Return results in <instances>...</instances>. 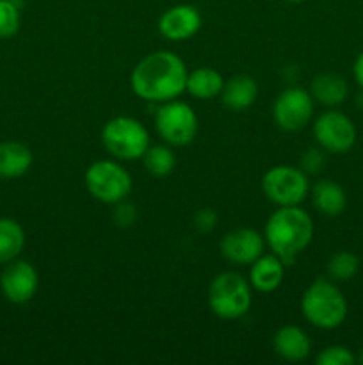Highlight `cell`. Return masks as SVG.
<instances>
[{
  "mask_svg": "<svg viewBox=\"0 0 363 365\" xmlns=\"http://www.w3.org/2000/svg\"><path fill=\"white\" fill-rule=\"evenodd\" d=\"M317 365H354L356 356L345 346H327L317 355Z\"/></svg>",
  "mask_w": 363,
  "mask_h": 365,
  "instance_id": "25",
  "label": "cell"
},
{
  "mask_svg": "<svg viewBox=\"0 0 363 365\" xmlns=\"http://www.w3.org/2000/svg\"><path fill=\"white\" fill-rule=\"evenodd\" d=\"M287 2H290V4H299V2H302V0H287Z\"/></svg>",
  "mask_w": 363,
  "mask_h": 365,
  "instance_id": "31",
  "label": "cell"
},
{
  "mask_svg": "<svg viewBox=\"0 0 363 365\" xmlns=\"http://www.w3.org/2000/svg\"><path fill=\"white\" fill-rule=\"evenodd\" d=\"M258 96V84L251 75H233L224 82V88L221 91V100L231 110H246L255 103Z\"/></svg>",
  "mask_w": 363,
  "mask_h": 365,
  "instance_id": "16",
  "label": "cell"
},
{
  "mask_svg": "<svg viewBox=\"0 0 363 365\" xmlns=\"http://www.w3.org/2000/svg\"><path fill=\"white\" fill-rule=\"evenodd\" d=\"M221 255L231 264L237 266H249L255 262L260 255H263L265 248V237L251 228H237L224 235L219 245Z\"/></svg>",
  "mask_w": 363,
  "mask_h": 365,
  "instance_id": "12",
  "label": "cell"
},
{
  "mask_svg": "<svg viewBox=\"0 0 363 365\" xmlns=\"http://www.w3.org/2000/svg\"><path fill=\"white\" fill-rule=\"evenodd\" d=\"M142 164H144L146 171L153 177H167L173 173L174 166H177V157H174L173 150L166 145H155L148 146L144 155L141 157Z\"/></svg>",
  "mask_w": 363,
  "mask_h": 365,
  "instance_id": "22",
  "label": "cell"
},
{
  "mask_svg": "<svg viewBox=\"0 0 363 365\" xmlns=\"http://www.w3.org/2000/svg\"><path fill=\"white\" fill-rule=\"evenodd\" d=\"M20 29V7L13 0H0V39H9Z\"/></svg>",
  "mask_w": 363,
  "mask_h": 365,
  "instance_id": "24",
  "label": "cell"
},
{
  "mask_svg": "<svg viewBox=\"0 0 363 365\" xmlns=\"http://www.w3.org/2000/svg\"><path fill=\"white\" fill-rule=\"evenodd\" d=\"M322 163H324V155L320 150L317 148L306 150L305 155H302L301 159L302 171H305V173H317V171L322 168Z\"/></svg>",
  "mask_w": 363,
  "mask_h": 365,
  "instance_id": "27",
  "label": "cell"
},
{
  "mask_svg": "<svg viewBox=\"0 0 363 365\" xmlns=\"http://www.w3.org/2000/svg\"><path fill=\"white\" fill-rule=\"evenodd\" d=\"M25 248V232L18 221L0 217V264H9L18 259Z\"/></svg>",
  "mask_w": 363,
  "mask_h": 365,
  "instance_id": "21",
  "label": "cell"
},
{
  "mask_svg": "<svg viewBox=\"0 0 363 365\" xmlns=\"http://www.w3.org/2000/svg\"><path fill=\"white\" fill-rule=\"evenodd\" d=\"M32 166V152L23 143H0V178H18Z\"/></svg>",
  "mask_w": 363,
  "mask_h": 365,
  "instance_id": "17",
  "label": "cell"
},
{
  "mask_svg": "<svg viewBox=\"0 0 363 365\" xmlns=\"http://www.w3.org/2000/svg\"><path fill=\"white\" fill-rule=\"evenodd\" d=\"M313 207L324 216H340L347 205L345 191L340 184L333 180H320L312 189Z\"/></svg>",
  "mask_w": 363,
  "mask_h": 365,
  "instance_id": "18",
  "label": "cell"
},
{
  "mask_svg": "<svg viewBox=\"0 0 363 365\" xmlns=\"http://www.w3.org/2000/svg\"><path fill=\"white\" fill-rule=\"evenodd\" d=\"M310 95L319 103L327 107L340 106L349 95V86L342 75L320 73L317 75L310 86Z\"/></svg>",
  "mask_w": 363,
  "mask_h": 365,
  "instance_id": "19",
  "label": "cell"
},
{
  "mask_svg": "<svg viewBox=\"0 0 363 365\" xmlns=\"http://www.w3.org/2000/svg\"><path fill=\"white\" fill-rule=\"evenodd\" d=\"M359 269V260L351 252H337L327 262V274L335 282H349L356 277Z\"/></svg>",
  "mask_w": 363,
  "mask_h": 365,
  "instance_id": "23",
  "label": "cell"
},
{
  "mask_svg": "<svg viewBox=\"0 0 363 365\" xmlns=\"http://www.w3.org/2000/svg\"><path fill=\"white\" fill-rule=\"evenodd\" d=\"M312 342L308 335L298 327H283L274 335V351L287 362H301L310 355Z\"/></svg>",
  "mask_w": 363,
  "mask_h": 365,
  "instance_id": "15",
  "label": "cell"
},
{
  "mask_svg": "<svg viewBox=\"0 0 363 365\" xmlns=\"http://www.w3.org/2000/svg\"><path fill=\"white\" fill-rule=\"evenodd\" d=\"M263 237L274 255L283 262H290L312 242L313 221L310 214L298 205L280 207L267 221Z\"/></svg>",
  "mask_w": 363,
  "mask_h": 365,
  "instance_id": "2",
  "label": "cell"
},
{
  "mask_svg": "<svg viewBox=\"0 0 363 365\" xmlns=\"http://www.w3.org/2000/svg\"><path fill=\"white\" fill-rule=\"evenodd\" d=\"M135 217H137V212H135V207L132 203H127L125 200L117 203V209L114 212V221H116L117 227H130L135 221Z\"/></svg>",
  "mask_w": 363,
  "mask_h": 365,
  "instance_id": "26",
  "label": "cell"
},
{
  "mask_svg": "<svg viewBox=\"0 0 363 365\" xmlns=\"http://www.w3.org/2000/svg\"><path fill=\"white\" fill-rule=\"evenodd\" d=\"M102 143L110 155L121 160L141 159L149 146V134L135 118L117 116L105 123Z\"/></svg>",
  "mask_w": 363,
  "mask_h": 365,
  "instance_id": "5",
  "label": "cell"
},
{
  "mask_svg": "<svg viewBox=\"0 0 363 365\" xmlns=\"http://www.w3.org/2000/svg\"><path fill=\"white\" fill-rule=\"evenodd\" d=\"M313 135L322 150L330 153H347L356 145L354 123L340 110H327L313 123Z\"/></svg>",
  "mask_w": 363,
  "mask_h": 365,
  "instance_id": "9",
  "label": "cell"
},
{
  "mask_svg": "<svg viewBox=\"0 0 363 365\" xmlns=\"http://www.w3.org/2000/svg\"><path fill=\"white\" fill-rule=\"evenodd\" d=\"M358 362L363 365V349H362V351H359V356H358Z\"/></svg>",
  "mask_w": 363,
  "mask_h": 365,
  "instance_id": "30",
  "label": "cell"
},
{
  "mask_svg": "<svg viewBox=\"0 0 363 365\" xmlns=\"http://www.w3.org/2000/svg\"><path fill=\"white\" fill-rule=\"evenodd\" d=\"M38 271L27 260L14 259L0 274V289H2L4 298L14 305H23L31 302L38 292Z\"/></svg>",
  "mask_w": 363,
  "mask_h": 365,
  "instance_id": "11",
  "label": "cell"
},
{
  "mask_svg": "<svg viewBox=\"0 0 363 365\" xmlns=\"http://www.w3.org/2000/svg\"><path fill=\"white\" fill-rule=\"evenodd\" d=\"M224 88V78L214 68H198L187 75V86L185 91L198 100H212L221 96Z\"/></svg>",
  "mask_w": 363,
  "mask_h": 365,
  "instance_id": "20",
  "label": "cell"
},
{
  "mask_svg": "<svg viewBox=\"0 0 363 365\" xmlns=\"http://www.w3.org/2000/svg\"><path fill=\"white\" fill-rule=\"evenodd\" d=\"M155 127L167 145L185 146L198 134V116L189 103L169 100L157 110Z\"/></svg>",
  "mask_w": 363,
  "mask_h": 365,
  "instance_id": "7",
  "label": "cell"
},
{
  "mask_svg": "<svg viewBox=\"0 0 363 365\" xmlns=\"http://www.w3.org/2000/svg\"><path fill=\"white\" fill-rule=\"evenodd\" d=\"M251 284L238 273L217 274L209 289V305L221 319H238L251 309Z\"/></svg>",
  "mask_w": 363,
  "mask_h": 365,
  "instance_id": "4",
  "label": "cell"
},
{
  "mask_svg": "<svg viewBox=\"0 0 363 365\" xmlns=\"http://www.w3.org/2000/svg\"><path fill=\"white\" fill-rule=\"evenodd\" d=\"M187 68L173 52L159 50L135 64L132 71V91L148 102L177 100L187 86Z\"/></svg>",
  "mask_w": 363,
  "mask_h": 365,
  "instance_id": "1",
  "label": "cell"
},
{
  "mask_svg": "<svg viewBox=\"0 0 363 365\" xmlns=\"http://www.w3.org/2000/svg\"><path fill=\"white\" fill-rule=\"evenodd\" d=\"M89 195L102 203H120L132 191V177L114 160H96L85 171Z\"/></svg>",
  "mask_w": 363,
  "mask_h": 365,
  "instance_id": "6",
  "label": "cell"
},
{
  "mask_svg": "<svg viewBox=\"0 0 363 365\" xmlns=\"http://www.w3.org/2000/svg\"><path fill=\"white\" fill-rule=\"evenodd\" d=\"M308 177L292 166H274L262 177V191L280 207L299 205L308 195Z\"/></svg>",
  "mask_w": 363,
  "mask_h": 365,
  "instance_id": "8",
  "label": "cell"
},
{
  "mask_svg": "<svg viewBox=\"0 0 363 365\" xmlns=\"http://www.w3.org/2000/svg\"><path fill=\"white\" fill-rule=\"evenodd\" d=\"M285 277V262L278 255H260L249 269V284L260 292H273Z\"/></svg>",
  "mask_w": 363,
  "mask_h": 365,
  "instance_id": "14",
  "label": "cell"
},
{
  "mask_svg": "<svg viewBox=\"0 0 363 365\" xmlns=\"http://www.w3.org/2000/svg\"><path fill=\"white\" fill-rule=\"evenodd\" d=\"M352 75H354V81L358 82L359 88H363V52L356 57L354 66H352Z\"/></svg>",
  "mask_w": 363,
  "mask_h": 365,
  "instance_id": "29",
  "label": "cell"
},
{
  "mask_svg": "<svg viewBox=\"0 0 363 365\" xmlns=\"http://www.w3.org/2000/svg\"><path fill=\"white\" fill-rule=\"evenodd\" d=\"M194 223H196V227H198L201 232L212 230V228L216 227V223H217L216 212H214L212 209H201L198 214H196Z\"/></svg>",
  "mask_w": 363,
  "mask_h": 365,
  "instance_id": "28",
  "label": "cell"
},
{
  "mask_svg": "<svg viewBox=\"0 0 363 365\" xmlns=\"http://www.w3.org/2000/svg\"><path fill=\"white\" fill-rule=\"evenodd\" d=\"M301 310L312 327L335 330L347 317V302L333 282L319 278L302 294Z\"/></svg>",
  "mask_w": 363,
  "mask_h": 365,
  "instance_id": "3",
  "label": "cell"
},
{
  "mask_svg": "<svg viewBox=\"0 0 363 365\" xmlns=\"http://www.w3.org/2000/svg\"><path fill=\"white\" fill-rule=\"evenodd\" d=\"M273 116L281 130H301L313 116V96L302 88L285 89L274 102Z\"/></svg>",
  "mask_w": 363,
  "mask_h": 365,
  "instance_id": "10",
  "label": "cell"
},
{
  "mask_svg": "<svg viewBox=\"0 0 363 365\" xmlns=\"http://www.w3.org/2000/svg\"><path fill=\"white\" fill-rule=\"evenodd\" d=\"M201 14L191 4H178L162 13L159 32L169 41H185L201 29Z\"/></svg>",
  "mask_w": 363,
  "mask_h": 365,
  "instance_id": "13",
  "label": "cell"
}]
</instances>
